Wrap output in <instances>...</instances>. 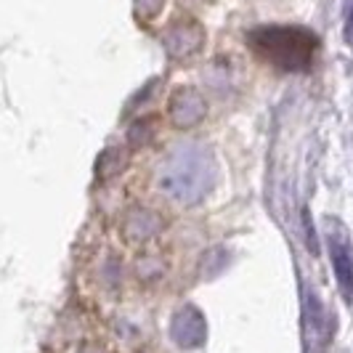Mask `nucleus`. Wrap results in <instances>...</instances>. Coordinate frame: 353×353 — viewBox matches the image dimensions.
<instances>
[{"instance_id": "nucleus-2", "label": "nucleus", "mask_w": 353, "mask_h": 353, "mask_svg": "<svg viewBox=\"0 0 353 353\" xmlns=\"http://www.w3.org/2000/svg\"><path fill=\"white\" fill-rule=\"evenodd\" d=\"M330 248H332V263H335L337 282L343 287V295H353V248L348 245L345 236H330Z\"/></svg>"}, {"instance_id": "nucleus-1", "label": "nucleus", "mask_w": 353, "mask_h": 353, "mask_svg": "<svg viewBox=\"0 0 353 353\" xmlns=\"http://www.w3.org/2000/svg\"><path fill=\"white\" fill-rule=\"evenodd\" d=\"M250 46L282 70H303L311 64L319 43L301 27H261L250 35Z\"/></svg>"}]
</instances>
